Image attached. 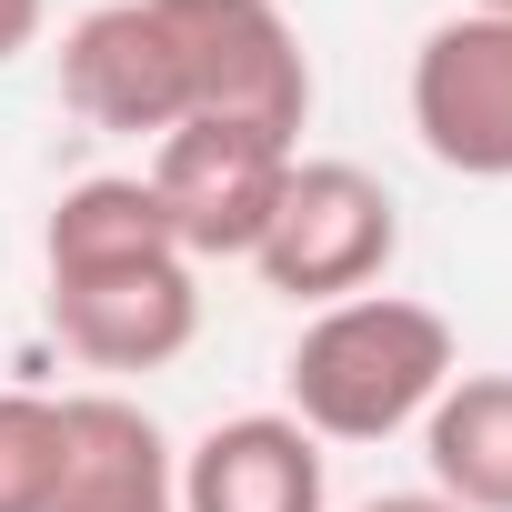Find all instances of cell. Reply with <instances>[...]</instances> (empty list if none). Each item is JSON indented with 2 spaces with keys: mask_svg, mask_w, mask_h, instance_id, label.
<instances>
[{
  "mask_svg": "<svg viewBox=\"0 0 512 512\" xmlns=\"http://www.w3.org/2000/svg\"><path fill=\"white\" fill-rule=\"evenodd\" d=\"M51 512H181V452L131 392L61 402V492Z\"/></svg>",
  "mask_w": 512,
  "mask_h": 512,
  "instance_id": "7",
  "label": "cell"
},
{
  "mask_svg": "<svg viewBox=\"0 0 512 512\" xmlns=\"http://www.w3.org/2000/svg\"><path fill=\"white\" fill-rule=\"evenodd\" d=\"M412 131L462 181H512V21L452 11L412 51Z\"/></svg>",
  "mask_w": 512,
  "mask_h": 512,
  "instance_id": "6",
  "label": "cell"
},
{
  "mask_svg": "<svg viewBox=\"0 0 512 512\" xmlns=\"http://www.w3.org/2000/svg\"><path fill=\"white\" fill-rule=\"evenodd\" d=\"M472 11H492V21H512V0H472Z\"/></svg>",
  "mask_w": 512,
  "mask_h": 512,
  "instance_id": "13",
  "label": "cell"
},
{
  "mask_svg": "<svg viewBox=\"0 0 512 512\" xmlns=\"http://www.w3.org/2000/svg\"><path fill=\"white\" fill-rule=\"evenodd\" d=\"M181 512H332L322 442L292 412H231L181 452Z\"/></svg>",
  "mask_w": 512,
  "mask_h": 512,
  "instance_id": "8",
  "label": "cell"
},
{
  "mask_svg": "<svg viewBox=\"0 0 512 512\" xmlns=\"http://www.w3.org/2000/svg\"><path fill=\"white\" fill-rule=\"evenodd\" d=\"M462 372L452 352V322L432 302H402V292H352V302H322L292 342V422L312 442H392L412 432L442 382Z\"/></svg>",
  "mask_w": 512,
  "mask_h": 512,
  "instance_id": "3",
  "label": "cell"
},
{
  "mask_svg": "<svg viewBox=\"0 0 512 512\" xmlns=\"http://www.w3.org/2000/svg\"><path fill=\"white\" fill-rule=\"evenodd\" d=\"M352 512H462V502H442V492H372V502H352Z\"/></svg>",
  "mask_w": 512,
  "mask_h": 512,
  "instance_id": "12",
  "label": "cell"
},
{
  "mask_svg": "<svg viewBox=\"0 0 512 512\" xmlns=\"http://www.w3.org/2000/svg\"><path fill=\"white\" fill-rule=\"evenodd\" d=\"M392 251H402V201L362 161H292L251 272L292 302H352L392 272Z\"/></svg>",
  "mask_w": 512,
  "mask_h": 512,
  "instance_id": "4",
  "label": "cell"
},
{
  "mask_svg": "<svg viewBox=\"0 0 512 512\" xmlns=\"http://www.w3.org/2000/svg\"><path fill=\"white\" fill-rule=\"evenodd\" d=\"M41 272H51V332L91 372H161L201 332V262L171 241L141 171H91L41 221Z\"/></svg>",
  "mask_w": 512,
  "mask_h": 512,
  "instance_id": "2",
  "label": "cell"
},
{
  "mask_svg": "<svg viewBox=\"0 0 512 512\" xmlns=\"http://www.w3.org/2000/svg\"><path fill=\"white\" fill-rule=\"evenodd\" d=\"M292 141L272 131H241V121H181L151 141V201L171 221V241L191 262H251L282 211V181H292Z\"/></svg>",
  "mask_w": 512,
  "mask_h": 512,
  "instance_id": "5",
  "label": "cell"
},
{
  "mask_svg": "<svg viewBox=\"0 0 512 512\" xmlns=\"http://www.w3.org/2000/svg\"><path fill=\"white\" fill-rule=\"evenodd\" d=\"M61 492V402L0 392V512H51Z\"/></svg>",
  "mask_w": 512,
  "mask_h": 512,
  "instance_id": "10",
  "label": "cell"
},
{
  "mask_svg": "<svg viewBox=\"0 0 512 512\" xmlns=\"http://www.w3.org/2000/svg\"><path fill=\"white\" fill-rule=\"evenodd\" d=\"M432 492L462 512H512V372H452L442 402L412 422Z\"/></svg>",
  "mask_w": 512,
  "mask_h": 512,
  "instance_id": "9",
  "label": "cell"
},
{
  "mask_svg": "<svg viewBox=\"0 0 512 512\" xmlns=\"http://www.w3.org/2000/svg\"><path fill=\"white\" fill-rule=\"evenodd\" d=\"M61 101L91 131H181V121H241L302 151L312 121V61L282 0H101L61 41Z\"/></svg>",
  "mask_w": 512,
  "mask_h": 512,
  "instance_id": "1",
  "label": "cell"
},
{
  "mask_svg": "<svg viewBox=\"0 0 512 512\" xmlns=\"http://www.w3.org/2000/svg\"><path fill=\"white\" fill-rule=\"evenodd\" d=\"M41 11H51V0H0V61H21L41 41Z\"/></svg>",
  "mask_w": 512,
  "mask_h": 512,
  "instance_id": "11",
  "label": "cell"
}]
</instances>
